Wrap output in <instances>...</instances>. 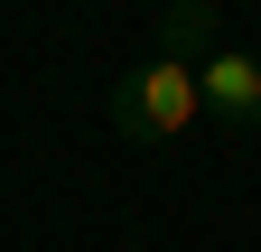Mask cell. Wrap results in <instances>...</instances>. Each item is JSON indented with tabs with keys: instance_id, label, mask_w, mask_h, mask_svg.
I'll return each instance as SVG.
<instances>
[{
	"instance_id": "1",
	"label": "cell",
	"mask_w": 261,
	"mask_h": 252,
	"mask_svg": "<svg viewBox=\"0 0 261 252\" xmlns=\"http://www.w3.org/2000/svg\"><path fill=\"white\" fill-rule=\"evenodd\" d=\"M196 112H205V84H196V66H168V56H149V66H130L112 84V131L140 140V149L177 140Z\"/></svg>"
},
{
	"instance_id": "3",
	"label": "cell",
	"mask_w": 261,
	"mask_h": 252,
	"mask_svg": "<svg viewBox=\"0 0 261 252\" xmlns=\"http://www.w3.org/2000/svg\"><path fill=\"white\" fill-rule=\"evenodd\" d=\"M215 47H224V10H215V0H168V19H159V47H149V56H168V66H196V75H205Z\"/></svg>"
},
{
	"instance_id": "2",
	"label": "cell",
	"mask_w": 261,
	"mask_h": 252,
	"mask_svg": "<svg viewBox=\"0 0 261 252\" xmlns=\"http://www.w3.org/2000/svg\"><path fill=\"white\" fill-rule=\"evenodd\" d=\"M196 84H205V112H215V121L261 131V56H252V47H233V38H224V47L205 56V75H196Z\"/></svg>"
}]
</instances>
